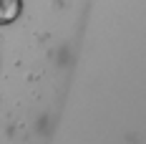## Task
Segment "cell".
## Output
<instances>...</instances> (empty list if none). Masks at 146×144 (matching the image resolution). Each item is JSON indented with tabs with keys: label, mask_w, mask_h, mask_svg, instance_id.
Instances as JSON below:
<instances>
[{
	"label": "cell",
	"mask_w": 146,
	"mask_h": 144,
	"mask_svg": "<svg viewBox=\"0 0 146 144\" xmlns=\"http://www.w3.org/2000/svg\"><path fill=\"white\" fill-rule=\"evenodd\" d=\"M23 10V0H0V25L13 23Z\"/></svg>",
	"instance_id": "obj_1"
}]
</instances>
